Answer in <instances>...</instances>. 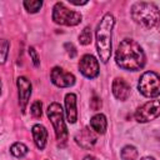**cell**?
<instances>
[{"label":"cell","instance_id":"cell-1","mask_svg":"<svg viewBox=\"0 0 160 160\" xmlns=\"http://www.w3.org/2000/svg\"><path fill=\"white\" fill-rule=\"evenodd\" d=\"M116 65L128 71H138L144 68L146 58L142 48L132 39H124L115 52Z\"/></svg>","mask_w":160,"mask_h":160},{"label":"cell","instance_id":"cell-2","mask_svg":"<svg viewBox=\"0 0 160 160\" xmlns=\"http://www.w3.org/2000/svg\"><path fill=\"white\" fill-rule=\"evenodd\" d=\"M115 25V18L112 14L106 12L96 28V50L99 58L102 62H108L111 56V39H112V29Z\"/></svg>","mask_w":160,"mask_h":160},{"label":"cell","instance_id":"cell-3","mask_svg":"<svg viewBox=\"0 0 160 160\" xmlns=\"http://www.w3.org/2000/svg\"><path fill=\"white\" fill-rule=\"evenodd\" d=\"M130 12L132 20L144 29H151L154 26H158V22L160 20V10L154 2H135L131 6Z\"/></svg>","mask_w":160,"mask_h":160},{"label":"cell","instance_id":"cell-4","mask_svg":"<svg viewBox=\"0 0 160 160\" xmlns=\"http://www.w3.org/2000/svg\"><path fill=\"white\" fill-rule=\"evenodd\" d=\"M48 118L50 119L54 130H55V135L59 142H66L68 140V129L65 125V120H64V110L61 108L60 104L58 102H51L48 108Z\"/></svg>","mask_w":160,"mask_h":160},{"label":"cell","instance_id":"cell-5","mask_svg":"<svg viewBox=\"0 0 160 160\" xmlns=\"http://www.w3.org/2000/svg\"><path fill=\"white\" fill-rule=\"evenodd\" d=\"M81 14L69 9L64 2L59 1L52 8V20L59 25L65 26H75L81 22Z\"/></svg>","mask_w":160,"mask_h":160},{"label":"cell","instance_id":"cell-6","mask_svg":"<svg viewBox=\"0 0 160 160\" xmlns=\"http://www.w3.org/2000/svg\"><path fill=\"white\" fill-rule=\"evenodd\" d=\"M138 89L145 98L160 96V75L154 71L144 72L139 79Z\"/></svg>","mask_w":160,"mask_h":160},{"label":"cell","instance_id":"cell-7","mask_svg":"<svg viewBox=\"0 0 160 160\" xmlns=\"http://www.w3.org/2000/svg\"><path fill=\"white\" fill-rule=\"evenodd\" d=\"M160 116V100H150L139 106L134 114L138 122H148Z\"/></svg>","mask_w":160,"mask_h":160},{"label":"cell","instance_id":"cell-8","mask_svg":"<svg viewBox=\"0 0 160 160\" xmlns=\"http://www.w3.org/2000/svg\"><path fill=\"white\" fill-rule=\"evenodd\" d=\"M79 70L85 78L94 79L99 75V61L96 60L95 56L90 54H85L81 56L79 61Z\"/></svg>","mask_w":160,"mask_h":160},{"label":"cell","instance_id":"cell-9","mask_svg":"<svg viewBox=\"0 0 160 160\" xmlns=\"http://www.w3.org/2000/svg\"><path fill=\"white\" fill-rule=\"evenodd\" d=\"M50 79L52 81V84L56 85L58 88H70L75 84V76L71 72H69L59 66L52 68V70L50 72Z\"/></svg>","mask_w":160,"mask_h":160},{"label":"cell","instance_id":"cell-10","mask_svg":"<svg viewBox=\"0 0 160 160\" xmlns=\"http://www.w3.org/2000/svg\"><path fill=\"white\" fill-rule=\"evenodd\" d=\"M16 85H18V90H19V105L21 108V111L25 112L26 105H28L30 95H31V82L29 81L28 78L19 76Z\"/></svg>","mask_w":160,"mask_h":160},{"label":"cell","instance_id":"cell-11","mask_svg":"<svg viewBox=\"0 0 160 160\" xmlns=\"http://www.w3.org/2000/svg\"><path fill=\"white\" fill-rule=\"evenodd\" d=\"M75 141H76V144L80 148H82V149H90L96 142V135L94 134L92 129L90 130L89 128H84V129H81L80 131L76 132Z\"/></svg>","mask_w":160,"mask_h":160},{"label":"cell","instance_id":"cell-12","mask_svg":"<svg viewBox=\"0 0 160 160\" xmlns=\"http://www.w3.org/2000/svg\"><path fill=\"white\" fill-rule=\"evenodd\" d=\"M112 94L118 100L125 101L130 96V85L121 78H116L112 81Z\"/></svg>","mask_w":160,"mask_h":160},{"label":"cell","instance_id":"cell-13","mask_svg":"<svg viewBox=\"0 0 160 160\" xmlns=\"http://www.w3.org/2000/svg\"><path fill=\"white\" fill-rule=\"evenodd\" d=\"M65 111L66 119L70 124L76 122L78 120V109H76V95L74 92H68L65 95Z\"/></svg>","mask_w":160,"mask_h":160},{"label":"cell","instance_id":"cell-14","mask_svg":"<svg viewBox=\"0 0 160 160\" xmlns=\"http://www.w3.org/2000/svg\"><path fill=\"white\" fill-rule=\"evenodd\" d=\"M31 132H32V138H34V142L36 148L42 150L48 142V130L45 129V126L40 124H35L31 129Z\"/></svg>","mask_w":160,"mask_h":160},{"label":"cell","instance_id":"cell-15","mask_svg":"<svg viewBox=\"0 0 160 160\" xmlns=\"http://www.w3.org/2000/svg\"><path fill=\"white\" fill-rule=\"evenodd\" d=\"M90 126L96 134H105L108 129V120L104 114H96L90 120Z\"/></svg>","mask_w":160,"mask_h":160},{"label":"cell","instance_id":"cell-16","mask_svg":"<svg viewBox=\"0 0 160 160\" xmlns=\"http://www.w3.org/2000/svg\"><path fill=\"white\" fill-rule=\"evenodd\" d=\"M29 149L25 144L22 142H14L11 146H10V152L15 156V158H22L28 154Z\"/></svg>","mask_w":160,"mask_h":160},{"label":"cell","instance_id":"cell-17","mask_svg":"<svg viewBox=\"0 0 160 160\" xmlns=\"http://www.w3.org/2000/svg\"><path fill=\"white\" fill-rule=\"evenodd\" d=\"M121 159L122 160H136L138 159V150L132 145H126L121 150Z\"/></svg>","mask_w":160,"mask_h":160},{"label":"cell","instance_id":"cell-18","mask_svg":"<svg viewBox=\"0 0 160 160\" xmlns=\"http://www.w3.org/2000/svg\"><path fill=\"white\" fill-rule=\"evenodd\" d=\"M41 6H42V1L40 0H25L24 1V8L31 14L38 12L41 9Z\"/></svg>","mask_w":160,"mask_h":160},{"label":"cell","instance_id":"cell-19","mask_svg":"<svg viewBox=\"0 0 160 160\" xmlns=\"http://www.w3.org/2000/svg\"><path fill=\"white\" fill-rule=\"evenodd\" d=\"M79 41L81 45H89L91 42V29L89 26H85L82 31L79 35Z\"/></svg>","mask_w":160,"mask_h":160},{"label":"cell","instance_id":"cell-20","mask_svg":"<svg viewBox=\"0 0 160 160\" xmlns=\"http://www.w3.org/2000/svg\"><path fill=\"white\" fill-rule=\"evenodd\" d=\"M42 104H41V101H39V100H36V101H34L32 104H31V108H30V112H31V115L34 116V118H40L41 116V114H42Z\"/></svg>","mask_w":160,"mask_h":160},{"label":"cell","instance_id":"cell-21","mask_svg":"<svg viewBox=\"0 0 160 160\" xmlns=\"http://www.w3.org/2000/svg\"><path fill=\"white\" fill-rule=\"evenodd\" d=\"M29 55H30V58H31V60H32L34 65H35L36 68H39V66H40V58H39V55H38L36 50H35L32 46H31V48H29Z\"/></svg>","mask_w":160,"mask_h":160},{"label":"cell","instance_id":"cell-22","mask_svg":"<svg viewBox=\"0 0 160 160\" xmlns=\"http://www.w3.org/2000/svg\"><path fill=\"white\" fill-rule=\"evenodd\" d=\"M9 50V42L8 40H1V62H5Z\"/></svg>","mask_w":160,"mask_h":160},{"label":"cell","instance_id":"cell-23","mask_svg":"<svg viewBox=\"0 0 160 160\" xmlns=\"http://www.w3.org/2000/svg\"><path fill=\"white\" fill-rule=\"evenodd\" d=\"M90 108L92 109V110H99L100 108H101V100L98 98V96H94L91 100H90Z\"/></svg>","mask_w":160,"mask_h":160},{"label":"cell","instance_id":"cell-24","mask_svg":"<svg viewBox=\"0 0 160 160\" xmlns=\"http://www.w3.org/2000/svg\"><path fill=\"white\" fill-rule=\"evenodd\" d=\"M64 46H65L66 52L69 54V56H70V58H75V55H76V49H75V46H74L71 42H66Z\"/></svg>","mask_w":160,"mask_h":160},{"label":"cell","instance_id":"cell-25","mask_svg":"<svg viewBox=\"0 0 160 160\" xmlns=\"http://www.w3.org/2000/svg\"><path fill=\"white\" fill-rule=\"evenodd\" d=\"M141 160H155L154 158H151V156H144Z\"/></svg>","mask_w":160,"mask_h":160},{"label":"cell","instance_id":"cell-26","mask_svg":"<svg viewBox=\"0 0 160 160\" xmlns=\"http://www.w3.org/2000/svg\"><path fill=\"white\" fill-rule=\"evenodd\" d=\"M84 160H95V159H94L92 156H90V155H88V156H85V158H84Z\"/></svg>","mask_w":160,"mask_h":160},{"label":"cell","instance_id":"cell-27","mask_svg":"<svg viewBox=\"0 0 160 160\" xmlns=\"http://www.w3.org/2000/svg\"><path fill=\"white\" fill-rule=\"evenodd\" d=\"M158 30L160 31V20H159V22H158Z\"/></svg>","mask_w":160,"mask_h":160}]
</instances>
